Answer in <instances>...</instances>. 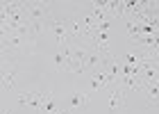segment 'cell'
Listing matches in <instances>:
<instances>
[{
	"mask_svg": "<svg viewBox=\"0 0 159 114\" xmlns=\"http://www.w3.org/2000/svg\"><path fill=\"white\" fill-rule=\"evenodd\" d=\"M18 78H20V62L18 59H9L5 57L2 59V94L7 91H14L18 87Z\"/></svg>",
	"mask_w": 159,
	"mask_h": 114,
	"instance_id": "obj_1",
	"label": "cell"
},
{
	"mask_svg": "<svg viewBox=\"0 0 159 114\" xmlns=\"http://www.w3.org/2000/svg\"><path fill=\"white\" fill-rule=\"evenodd\" d=\"M25 5V14L30 21H50L55 16L52 12H50L48 2H43V0H37V2H23Z\"/></svg>",
	"mask_w": 159,
	"mask_h": 114,
	"instance_id": "obj_2",
	"label": "cell"
},
{
	"mask_svg": "<svg viewBox=\"0 0 159 114\" xmlns=\"http://www.w3.org/2000/svg\"><path fill=\"white\" fill-rule=\"evenodd\" d=\"M109 91V114H118L125 110V105H127V91L125 89H120L118 84H114L111 89H107Z\"/></svg>",
	"mask_w": 159,
	"mask_h": 114,
	"instance_id": "obj_3",
	"label": "cell"
},
{
	"mask_svg": "<svg viewBox=\"0 0 159 114\" xmlns=\"http://www.w3.org/2000/svg\"><path fill=\"white\" fill-rule=\"evenodd\" d=\"M43 98H46V91H18L16 94V103L18 105H30V107L39 110Z\"/></svg>",
	"mask_w": 159,
	"mask_h": 114,
	"instance_id": "obj_4",
	"label": "cell"
},
{
	"mask_svg": "<svg viewBox=\"0 0 159 114\" xmlns=\"http://www.w3.org/2000/svg\"><path fill=\"white\" fill-rule=\"evenodd\" d=\"M89 101H91V94H89V91H75V94L68 98V105H66V107L73 110V112L77 114V112H82L86 105H89Z\"/></svg>",
	"mask_w": 159,
	"mask_h": 114,
	"instance_id": "obj_5",
	"label": "cell"
},
{
	"mask_svg": "<svg viewBox=\"0 0 159 114\" xmlns=\"http://www.w3.org/2000/svg\"><path fill=\"white\" fill-rule=\"evenodd\" d=\"M120 89H125L127 94H132V91H141L143 94V80L141 78H134V75H120V80L116 82Z\"/></svg>",
	"mask_w": 159,
	"mask_h": 114,
	"instance_id": "obj_6",
	"label": "cell"
},
{
	"mask_svg": "<svg viewBox=\"0 0 159 114\" xmlns=\"http://www.w3.org/2000/svg\"><path fill=\"white\" fill-rule=\"evenodd\" d=\"M59 107H61V105L57 103V96L52 94V91H46V98H43L39 112H43V114H52V112H57Z\"/></svg>",
	"mask_w": 159,
	"mask_h": 114,
	"instance_id": "obj_7",
	"label": "cell"
},
{
	"mask_svg": "<svg viewBox=\"0 0 159 114\" xmlns=\"http://www.w3.org/2000/svg\"><path fill=\"white\" fill-rule=\"evenodd\" d=\"M70 59L73 57H66L59 48H57V53H55V57H52V62H55V69L57 71H68V64H70Z\"/></svg>",
	"mask_w": 159,
	"mask_h": 114,
	"instance_id": "obj_8",
	"label": "cell"
}]
</instances>
